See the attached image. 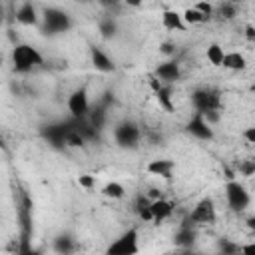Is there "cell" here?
I'll return each instance as SVG.
<instances>
[{
	"label": "cell",
	"mask_w": 255,
	"mask_h": 255,
	"mask_svg": "<svg viewBox=\"0 0 255 255\" xmlns=\"http://www.w3.org/2000/svg\"><path fill=\"white\" fill-rule=\"evenodd\" d=\"M18 221H20V239H18V255H40L32 245L34 223H32V199L26 191H20L18 199Z\"/></svg>",
	"instance_id": "cell-1"
},
{
	"label": "cell",
	"mask_w": 255,
	"mask_h": 255,
	"mask_svg": "<svg viewBox=\"0 0 255 255\" xmlns=\"http://www.w3.org/2000/svg\"><path fill=\"white\" fill-rule=\"evenodd\" d=\"M42 62H44L42 54L32 44L22 42V44H16L12 50V68L18 74H28L34 68H38Z\"/></svg>",
	"instance_id": "cell-2"
},
{
	"label": "cell",
	"mask_w": 255,
	"mask_h": 255,
	"mask_svg": "<svg viewBox=\"0 0 255 255\" xmlns=\"http://www.w3.org/2000/svg\"><path fill=\"white\" fill-rule=\"evenodd\" d=\"M72 28V18L60 8H46L42 14V32L46 36H58Z\"/></svg>",
	"instance_id": "cell-3"
},
{
	"label": "cell",
	"mask_w": 255,
	"mask_h": 255,
	"mask_svg": "<svg viewBox=\"0 0 255 255\" xmlns=\"http://www.w3.org/2000/svg\"><path fill=\"white\" fill-rule=\"evenodd\" d=\"M137 251H139V231L135 227H129L108 245L106 255H137Z\"/></svg>",
	"instance_id": "cell-4"
},
{
	"label": "cell",
	"mask_w": 255,
	"mask_h": 255,
	"mask_svg": "<svg viewBox=\"0 0 255 255\" xmlns=\"http://www.w3.org/2000/svg\"><path fill=\"white\" fill-rule=\"evenodd\" d=\"M191 104L195 108V114H211V112H219L221 108V96L217 90L213 88H197L191 92Z\"/></svg>",
	"instance_id": "cell-5"
},
{
	"label": "cell",
	"mask_w": 255,
	"mask_h": 255,
	"mask_svg": "<svg viewBox=\"0 0 255 255\" xmlns=\"http://www.w3.org/2000/svg\"><path fill=\"white\" fill-rule=\"evenodd\" d=\"M114 139L124 149H135L141 139V128L131 120H124L114 128Z\"/></svg>",
	"instance_id": "cell-6"
},
{
	"label": "cell",
	"mask_w": 255,
	"mask_h": 255,
	"mask_svg": "<svg viewBox=\"0 0 255 255\" xmlns=\"http://www.w3.org/2000/svg\"><path fill=\"white\" fill-rule=\"evenodd\" d=\"M68 131H70V122H54V124H44L40 128L42 139L54 149H64L66 147Z\"/></svg>",
	"instance_id": "cell-7"
},
{
	"label": "cell",
	"mask_w": 255,
	"mask_h": 255,
	"mask_svg": "<svg viewBox=\"0 0 255 255\" xmlns=\"http://www.w3.org/2000/svg\"><path fill=\"white\" fill-rule=\"evenodd\" d=\"M225 197H227V205L231 211L235 213H241L249 207L251 203V197H249V191L245 189V185H241L239 181H227L225 185Z\"/></svg>",
	"instance_id": "cell-8"
},
{
	"label": "cell",
	"mask_w": 255,
	"mask_h": 255,
	"mask_svg": "<svg viewBox=\"0 0 255 255\" xmlns=\"http://www.w3.org/2000/svg\"><path fill=\"white\" fill-rule=\"evenodd\" d=\"M187 219L193 225H213L217 219V209L211 197H203L195 203V207L191 209V213L187 215Z\"/></svg>",
	"instance_id": "cell-9"
},
{
	"label": "cell",
	"mask_w": 255,
	"mask_h": 255,
	"mask_svg": "<svg viewBox=\"0 0 255 255\" xmlns=\"http://www.w3.org/2000/svg\"><path fill=\"white\" fill-rule=\"evenodd\" d=\"M68 112H70V116L74 120H82V118L88 116V112H90V98H88L86 86H80V88H76L70 94V98H68Z\"/></svg>",
	"instance_id": "cell-10"
},
{
	"label": "cell",
	"mask_w": 255,
	"mask_h": 255,
	"mask_svg": "<svg viewBox=\"0 0 255 255\" xmlns=\"http://www.w3.org/2000/svg\"><path fill=\"white\" fill-rule=\"evenodd\" d=\"M185 131L189 135H193L195 139H201V141H209L213 139V128L203 120L201 114H193L189 118V122L185 124Z\"/></svg>",
	"instance_id": "cell-11"
},
{
	"label": "cell",
	"mask_w": 255,
	"mask_h": 255,
	"mask_svg": "<svg viewBox=\"0 0 255 255\" xmlns=\"http://www.w3.org/2000/svg\"><path fill=\"white\" fill-rule=\"evenodd\" d=\"M181 76V70H179V64L177 60H167V62H161L157 68H155V78L163 84H173L177 82Z\"/></svg>",
	"instance_id": "cell-12"
},
{
	"label": "cell",
	"mask_w": 255,
	"mask_h": 255,
	"mask_svg": "<svg viewBox=\"0 0 255 255\" xmlns=\"http://www.w3.org/2000/svg\"><path fill=\"white\" fill-rule=\"evenodd\" d=\"M173 243L177 247H181V249H191L193 247V243H195V229H193V223L189 219H185L179 225V229L173 235Z\"/></svg>",
	"instance_id": "cell-13"
},
{
	"label": "cell",
	"mask_w": 255,
	"mask_h": 255,
	"mask_svg": "<svg viewBox=\"0 0 255 255\" xmlns=\"http://www.w3.org/2000/svg\"><path fill=\"white\" fill-rule=\"evenodd\" d=\"M90 60H92V66H94L98 72L110 74V72H114V70H116L114 60H112V58H110L102 48L92 46V48H90Z\"/></svg>",
	"instance_id": "cell-14"
},
{
	"label": "cell",
	"mask_w": 255,
	"mask_h": 255,
	"mask_svg": "<svg viewBox=\"0 0 255 255\" xmlns=\"http://www.w3.org/2000/svg\"><path fill=\"white\" fill-rule=\"evenodd\" d=\"M149 80H151V88H153V94H155L159 106H161L165 112H173V102H171V90H169V86L161 84L155 76H151Z\"/></svg>",
	"instance_id": "cell-15"
},
{
	"label": "cell",
	"mask_w": 255,
	"mask_h": 255,
	"mask_svg": "<svg viewBox=\"0 0 255 255\" xmlns=\"http://www.w3.org/2000/svg\"><path fill=\"white\" fill-rule=\"evenodd\" d=\"M145 169H147L151 175H157V177H163V179H171V173H173V169H175V161H173V159H165V157H161V159H151V161L145 165Z\"/></svg>",
	"instance_id": "cell-16"
},
{
	"label": "cell",
	"mask_w": 255,
	"mask_h": 255,
	"mask_svg": "<svg viewBox=\"0 0 255 255\" xmlns=\"http://www.w3.org/2000/svg\"><path fill=\"white\" fill-rule=\"evenodd\" d=\"M149 209H151V221L159 223V221H165L173 213V203L163 199V197H159V199H151Z\"/></svg>",
	"instance_id": "cell-17"
},
{
	"label": "cell",
	"mask_w": 255,
	"mask_h": 255,
	"mask_svg": "<svg viewBox=\"0 0 255 255\" xmlns=\"http://www.w3.org/2000/svg\"><path fill=\"white\" fill-rule=\"evenodd\" d=\"M52 249H54L58 255H74V253L78 251V241H76L72 235L62 233V235H58V237L54 239Z\"/></svg>",
	"instance_id": "cell-18"
},
{
	"label": "cell",
	"mask_w": 255,
	"mask_h": 255,
	"mask_svg": "<svg viewBox=\"0 0 255 255\" xmlns=\"http://www.w3.org/2000/svg\"><path fill=\"white\" fill-rule=\"evenodd\" d=\"M16 20L24 26H36L38 24V10L34 4L30 2H24L18 10H16Z\"/></svg>",
	"instance_id": "cell-19"
},
{
	"label": "cell",
	"mask_w": 255,
	"mask_h": 255,
	"mask_svg": "<svg viewBox=\"0 0 255 255\" xmlns=\"http://www.w3.org/2000/svg\"><path fill=\"white\" fill-rule=\"evenodd\" d=\"M86 120H88V122H90L98 131H102V129H104V126H106V120H108V108H106V106H102V104L98 102L94 108H90V112H88Z\"/></svg>",
	"instance_id": "cell-20"
},
{
	"label": "cell",
	"mask_w": 255,
	"mask_h": 255,
	"mask_svg": "<svg viewBox=\"0 0 255 255\" xmlns=\"http://www.w3.org/2000/svg\"><path fill=\"white\" fill-rule=\"evenodd\" d=\"M161 24H163V28L165 30H171V32H181L183 28H185V24H183V20H181V14L179 12H175V10H165L163 14H161Z\"/></svg>",
	"instance_id": "cell-21"
},
{
	"label": "cell",
	"mask_w": 255,
	"mask_h": 255,
	"mask_svg": "<svg viewBox=\"0 0 255 255\" xmlns=\"http://www.w3.org/2000/svg\"><path fill=\"white\" fill-rule=\"evenodd\" d=\"M221 66L227 68V70H245L247 60H245V56L239 54V52H227V54L223 56Z\"/></svg>",
	"instance_id": "cell-22"
},
{
	"label": "cell",
	"mask_w": 255,
	"mask_h": 255,
	"mask_svg": "<svg viewBox=\"0 0 255 255\" xmlns=\"http://www.w3.org/2000/svg\"><path fill=\"white\" fill-rule=\"evenodd\" d=\"M98 30H100V36L102 38L110 40V38H114L118 34V22L112 16H106V18H102L98 22Z\"/></svg>",
	"instance_id": "cell-23"
},
{
	"label": "cell",
	"mask_w": 255,
	"mask_h": 255,
	"mask_svg": "<svg viewBox=\"0 0 255 255\" xmlns=\"http://www.w3.org/2000/svg\"><path fill=\"white\" fill-rule=\"evenodd\" d=\"M149 205H151V199L147 197V195H139L137 199H135V213H137V217L141 219V221H151V209H149Z\"/></svg>",
	"instance_id": "cell-24"
},
{
	"label": "cell",
	"mask_w": 255,
	"mask_h": 255,
	"mask_svg": "<svg viewBox=\"0 0 255 255\" xmlns=\"http://www.w3.org/2000/svg\"><path fill=\"white\" fill-rule=\"evenodd\" d=\"M205 56H207L209 64H213V66H221L225 52H223V48H221L219 44H209V46H207V52H205Z\"/></svg>",
	"instance_id": "cell-25"
},
{
	"label": "cell",
	"mask_w": 255,
	"mask_h": 255,
	"mask_svg": "<svg viewBox=\"0 0 255 255\" xmlns=\"http://www.w3.org/2000/svg\"><path fill=\"white\" fill-rule=\"evenodd\" d=\"M102 193H104L106 197H112V199H122L124 193H126V189H124L122 183H118V181H110V183H106V185L102 187Z\"/></svg>",
	"instance_id": "cell-26"
},
{
	"label": "cell",
	"mask_w": 255,
	"mask_h": 255,
	"mask_svg": "<svg viewBox=\"0 0 255 255\" xmlns=\"http://www.w3.org/2000/svg\"><path fill=\"white\" fill-rule=\"evenodd\" d=\"M217 251H219V255H241V245H237L229 239H219Z\"/></svg>",
	"instance_id": "cell-27"
},
{
	"label": "cell",
	"mask_w": 255,
	"mask_h": 255,
	"mask_svg": "<svg viewBox=\"0 0 255 255\" xmlns=\"http://www.w3.org/2000/svg\"><path fill=\"white\" fill-rule=\"evenodd\" d=\"M181 20H183V24H201V22H207V18H203L193 6L187 8V10L181 14Z\"/></svg>",
	"instance_id": "cell-28"
},
{
	"label": "cell",
	"mask_w": 255,
	"mask_h": 255,
	"mask_svg": "<svg viewBox=\"0 0 255 255\" xmlns=\"http://www.w3.org/2000/svg\"><path fill=\"white\" fill-rule=\"evenodd\" d=\"M84 147L86 145V141H84V137L70 126V131H68V137H66V147Z\"/></svg>",
	"instance_id": "cell-29"
},
{
	"label": "cell",
	"mask_w": 255,
	"mask_h": 255,
	"mask_svg": "<svg viewBox=\"0 0 255 255\" xmlns=\"http://www.w3.org/2000/svg\"><path fill=\"white\" fill-rule=\"evenodd\" d=\"M217 14H219L221 18H225V20H231V18L237 14V8H235V4H231V2H223V4H219Z\"/></svg>",
	"instance_id": "cell-30"
},
{
	"label": "cell",
	"mask_w": 255,
	"mask_h": 255,
	"mask_svg": "<svg viewBox=\"0 0 255 255\" xmlns=\"http://www.w3.org/2000/svg\"><path fill=\"white\" fill-rule=\"evenodd\" d=\"M193 8H195L203 18H207V20L213 16V6H211V4H207V2H197Z\"/></svg>",
	"instance_id": "cell-31"
},
{
	"label": "cell",
	"mask_w": 255,
	"mask_h": 255,
	"mask_svg": "<svg viewBox=\"0 0 255 255\" xmlns=\"http://www.w3.org/2000/svg\"><path fill=\"white\" fill-rule=\"evenodd\" d=\"M239 171H241L245 177H249V175H253V171H255V163H253L251 159H247V161H243V163L239 165Z\"/></svg>",
	"instance_id": "cell-32"
},
{
	"label": "cell",
	"mask_w": 255,
	"mask_h": 255,
	"mask_svg": "<svg viewBox=\"0 0 255 255\" xmlns=\"http://www.w3.org/2000/svg\"><path fill=\"white\" fill-rule=\"evenodd\" d=\"M80 185L86 187V189H92L96 185V179L92 175H80Z\"/></svg>",
	"instance_id": "cell-33"
},
{
	"label": "cell",
	"mask_w": 255,
	"mask_h": 255,
	"mask_svg": "<svg viewBox=\"0 0 255 255\" xmlns=\"http://www.w3.org/2000/svg\"><path fill=\"white\" fill-rule=\"evenodd\" d=\"M241 255H255V243L241 245Z\"/></svg>",
	"instance_id": "cell-34"
},
{
	"label": "cell",
	"mask_w": 255,
	"mask_h": 255,
	"mask_svg": "<svg viewBox=\"0 0 255 255\" xmlns=\"http://www.w3.org/2000/svg\"><path fill=\"white\" fill-rule=\"evenodd\" d=\"M243 137L249 141V143H255V128H247L243 131Z\"/></svg>",
	"instance_id": "cell-35"
},
{
	"label": "cell",
	"mask_w": 255,
	"mask_h": 255,
	"mask_svg": "<svg viewBox=\"0 0 255 255\" xmlns=\"http://www.w3.org/2000/svg\"><path fill=\"white\" fill-rule=\"evenodd\" d=\"M161 52H163V54H169V52H171V44H167V42H165V44L161 46Z\"/></svg>",
	"instance_id": "cell-36"
},
{
	"label": "cell",
	"mask_w": 255,
	"mask_h": 255,
	"mask_svg": "<svg viewBox=\"0 0 255 255\" xmlns=\"http://www.w3.org/2000/svg\"><path fill=\"white\" fill-rule=\"evenodd\" d=\"M253 36H255V32H253V26H247V38H249V40H253Z\"/></svg>",
	"instance_id": "cell-37"
},
{
	"label": "cell",
	"mask_w": 255,
	"mask_h": 255,
	"mask_svg": "<svg viewBox=\"0 0 255 255\" xmlns=\"http://www.w3.org/2000/svg\"><path fill=\"white\" fill-rule=\"evenodd\" d=\"M181 255H197V253H195V251H191V249H183V251H181Z\"/></svg>",
	"instance_id": "cell-38"
},
{
	"label": "cell",
	"mask_w": 255,
	"mask_h": 255,
	"mask_svg": "<svg viewBox=\"0 0 255 255\" xmlns=\"http://www.w3.org/2000/svg\"><path fill=\"white\" fill-rule=\"evenodd\" d=\"M0 22H2V10H0Z\"/></svg>",
	"instance_id": "cell-39"
},
{
	"label": "cell",
	"mask_w": 255,
	"mask_h": 255,
	"mask_svg": "<svg viewBox=\"0 0 255 255\" xmlns=\"http://www.w3.org/2000/svg\"><path fill=\"white\" fill-rule=\"evenodd\" d=\"M0 64H2V56H0Z\"/></svg>",
	"instance_id": "cell-40"
}]
</instances>
